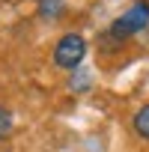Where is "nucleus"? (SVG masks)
<instances>
[{"mask_svg": "<svg viewBox=\"0 0 149 152\" xmlns=\"http://www.w3.org/2000/svg\"><path fill=\"white\" fill-rule=\"evenodd\" d=\"M131 125H134V131L143 137V140H149V104H143L137 113H134V119H131Z\"/></svg>", "mask_w": 149, "mask_h": 152, "instance_id": "obj_3", "label": "nucleus"}, {"mask_svg": "<svg viewBox=\"0 0 149 152\" xmlns=\"http://www.w3.org/2000/svg\"><path fill=\"white\" fill-rule=\"evenodd\" d=\"M87 57V39L81 33H66L57 48H54V63L60 69H74V66H81V60Z\"/></svg>", "mask_w": 149, "mask_h": 152, "instance_id": "obj_2", "label": "nucleus"}, {"mask_svg": "<svg viewBox=\"0 0 149 152\" xmlns=\"http://www.w3.org/2000/svg\"><path fill=\"white\" fill-rule=\"evenodd\" d=\"M12 128H15V119H12V110L0 104V140H6V137L12 134Z\"/></svg>", "mask_w": 149, "mask_h": 152, "instance_id": "obj_5", "label": "nucleus"}, {"mask_svg": "<svg viewBox=\"0 0 149 152\" xmlns=\"http://www.w3.org/2000/svg\"><path fill=\"white\" fill-rule=\"evenodd\" d=\"M146 27H149V3H143V0H140V3H134L125 15H119V18L110 24L107 36L116 39V42H122V39H128V36L146 30Z\"/></svg>", "mask_w": 149, "mask_h": 152, "instance_id": "obj_1", "label": "nucleus"}, {"mask_svg": "<svg viewBox=\"0 0 149 152\" xmlns=\"http://www.w3.org/2000/svg\"><path fill=\"white\" fill-rule=\"evenodd\" d=\"M63 9H66L63 0H39V15L42 18H57V15H63Z\"/></svg>", "mask_w": 149, "mask_h": 152, "instance_id": "obj_4", "label": "nucleus"}]
</instances>
